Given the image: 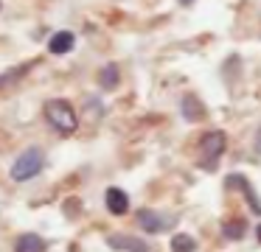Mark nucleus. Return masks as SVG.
<instances>
[{"mask_svg":"<svg viewBox=\"0 0 261 252\" xmlns=\"http://www.w3.org/2000/svg\"><path fill=\"white\" fill-rule=\"evenodd\" d=\"M45 121L51 123L57 132H62V134L76 132V126H79L76 109L65 98H51V101H48V104H45Z\"/></svg>","mask_w":261,"mask_h":252,"instance_id":"f257e3e1","label":"nucleus"},{"mask_svg":"<svg viewBox=\"0 0 261 252\" xmlns=\"http://www.w3.org/2000/svg\"><path fill=\"white\" fill-rule=\"evenodd\" d=\"M42 162H45L42 149H37V146L25 149L12 165V179H17V182H29V179H34L37 174L42 171Z\"/></svg>","mask_w":261,"mask_h":252,"instance_id":"f03ea898","label":"nucleus"},{"mask_svg":"<svg viewBox=\"0 0 261 252\" xmlns=\"http://www.w3.org/2000/svg\"><path fill=\"white\" fill-rule=\"evenodd\" d=\"M225 132H205L199 140V165L202 168H216L219 157L225 154Z\"/></svg>","mask_w":261,"mask_h":252,"instance_id":"7ed1b4c3","label":"nucleus"},{"mask_svg":"<svg viewBox=\"0 0 261 252\" xmlns=\"http://www.w3.org/2000/svg\"><path fill=\"white\" fill-rule=\"evenodd\" d=\"M138 224H141L146 233H163V230L169 227V218L154 213V210H141L138 213Z\"/></svg>","mask_w":261,"mask_h":252,"instance_id":"20e7f679","label":"nucleus"},{"mask_svg":"<svg viewBox=\"0 0 261 252\" xmlns=\"http://www.w3.org/2000/svg\"><path fill=\"white\" fill-rule=\"evenodd\" d=\"M110 246L113 249H126V252H149L143 238H132V235H110Z\"/></svg>","mask_w":261,"mask_h":252,"instance_id":"39448f33","label":"nucleus"},{"mask_svg":"<svg viewBox=\"0 0 261 252\" xmlns=\"http://www.w3.org/2000/svg\"><path fill=\"white\" fill-rule=\"evenodd\" d=\"M73 45H76V37L70 31H57L54 34L51 39H48V50H51V53H70V50H73Z\"/></svg>","mask_w":261,"mask_h":252,"instance_id":"423d86ee","label":"nucleus"},{"mask_svg":"<svg viewBox=\"0 0 261 252\" xmlns=\"http://www.w3.org/2000/svg\"><path fill=\"white\" fill-rule=\"evenodd\" d=\"M104 199H107L110 213H115V216H121V213L129 210V196H126L121 188H110L107 193H104Z\"/></svg>","mask_w":261,"mask_h":252,"instance_id":"0eeeda50","label":"nucleus"},{"mask_svg":"<svg viewBox=\"0 0 261 252\" xmlns=\"http://www.w3.org/2000/svg\"><path fill=\"white\" fill-rule=\"evenodd\" d=\"M227 182H230V185H239V188H242V190H244V199H247V205H250V210H253V213H255V216H261V202H258V199H255V190H253V188H250V182H247V179H244V177H236V174H233V177H230V179H227Z\"/></svg>","mask_w":261,"mask_h":252,"instance_id":"6e6552de","label":"nucleus"},{"mask_svg":"<svg viewBox=\"0 0 261 252\" xmlns=\"http://www.w3.org/2000/svg\"><path fill=\"white\" fill-rule=\"evenodd\" d=\"M14 252H45V241H42L40 235H34V233H25V235L17 238Z\"/></svg>","mask_w":261,"mask_h":252,"instance_id":"1a4fd4ad","label":"nucleus"},{"mask_svg":"<svg viewBox=\"0 0 261 252\" xmlns=\"http://www.w3.org/2000/svg\"><path fill=\"white\" fill-rule=\"evenodd\" d=\"M182 115H186V121H202V118H205V106L199 104V98L186 95V98H182Z\"/></svg>","mask_w":261,"mask_h":252,"instance_id":"9d476101","label":"nucleus"},{"mask_svg":"<svg viewBox=\"0 0 261 252\" xmlns=\"http://www.w3.org/2000/svg\"><path fill=\"white\" fill-rule=\"evenodd\" d=\"M118 65H107V67H104V70H101V76H98V81H101V87L104 90H115V87H118Z\"/></svg>","mask_w":261,"mask_h":252,"instance_id":"9b49d317","label":"nucleus"},{"mask_svg":"<svg viewBox=\"0 0 261 252\" xmlns=\"http://www.w3.org/2000/svg\"><path fill=\"white\" fill-rule=\"evenodd\" d=\"M244 230H247V224L242 221V218H233V221H225V227H222V233H225V238L236 241L244 235Z\"/></svg>","mask_w":261,"mask_h":252,"instance_id":"f8f14e48","label":"nucleus"},{"mask_svg":"<svg viewBox=\"0 0 261 252\" xmlns=\"http://www.w3.org/2000/svg\"><path fill=\"white\" fill-rule=\"evenodd\" d=\"M194 238L191 235H186V233H180V235H174L171 238V252H194Z\"/></svg>","mask_w":261,"mask_h":252,"instance_id":"ddd939ff","label":"nucleus"},{"mask_svg":"<svg viewBox=\"0 0 261 252\" xmlns=\"http://www.w3.org/2000/svg\"><path fill=\"white\" fill-rule=\"evenodd\" d=\"M255 151L261 154V132H258V137H255Z\"/></svg>","mask_w":261,"mask_h":252,"instance_id":"4468645a","label":"nucleus"},{"mask_svg":"<svg viewBox=\"0 0 261 252\" xmlns=\"http://www.w3.org/2000/svg\"><path fill=\"white\" fill-rule=\"evenodd\" d=\"M180 3H182V6H191V3H194V0H180Z\"/></svg>","mask_w":261,"mask_h":252,"instance_id":"2eb2a0df","label":"nucleus"},{"mask_svg":"<svg viewBox=\"0 0 261 252\" xmlns=\"http://www.w3.org/2000/svg\"><path fill=\"white\" fill-rule=\"evenodd\" d=\"M255 235H258V241H261V224H258V230H255Z\"/></svg>","mask_w":261,"mask_h":252,"instance_id":"dca6fc26","label":"nucleus"}]
</instances>
